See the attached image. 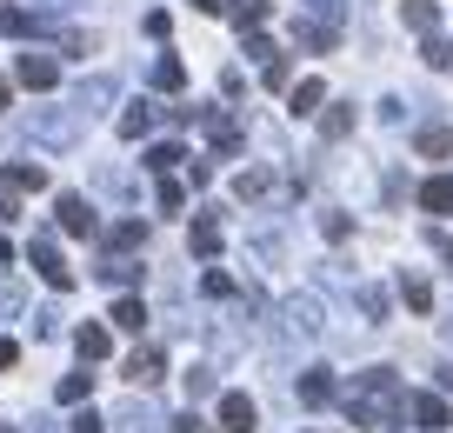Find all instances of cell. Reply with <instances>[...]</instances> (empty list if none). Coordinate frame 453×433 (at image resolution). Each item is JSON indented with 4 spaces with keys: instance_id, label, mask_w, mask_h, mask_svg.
<instances>
[{
    "instance_id": "cell-1",
    "label": "cell",
    "mask_w": 453,
    "mask_h": 433,
    "mask_svg": "<svg viewBox=\"0 0 453 433\" xmlns=\"http://www.w3.org/2000/svg\"><path fill=\"white\" fill-rule=\"evenodd\" d=\"M120 374H127L134 387H154V380H167V347H154V340H147V347H134L127 360H120Z\"/></svg>"
},
{
    "instance_id": "cell-2",
    "label": "cell",
    "mask_w": 453,
    "mask_h": 433,
    "mask_svg": "<svg viewBox=\"0 0 453 433\" xmlns=\"http://www.w3.org/2000/svg\"><path fill=\"white\" fill-rule=\"evenodd\" d=\"M27 260L34 267H41V280H47V287H60V294H67V287H73V267L67 260H60V247H54V240H27Z\"/></svg>"
},
{
    "instance_id": "cell-3",
    "label": "cell",
    "mask_w": 453,
    "mask_h": 433,
    "mask_svg": "<svg viewBox=\"0 0 453 433\" xmlns=\"http://www.w3.org/2000/svg\"><path fill=\"white\" fill-rule=\"evenodd\" d=\"M14 81H20V87H34V94H47V87H60V60H54V54H20Z\"/></svg>"
},
{
    "instance_id": "cell-4",
    "label": "cell",
    "mask_w": 453,
    "mask_h": 433,
    "mask_svg": "<svg viewBox=\"0 0 453 433\" xmlns=\"http://www.w3.org/2000/svg\"><path fill=\"white\" fill-rule=\"evenodd\" d=\"M260 427V406L247 393H220V433H254Z\"/></svg>"
},
{
    "instance_id": "cell-5",
    "label": "cell",
    "mask_w": 453,
    "mask_h": 433,
    "mask_svg": "<svg viewBox=\"0 0 453 433\" xmlns=\"http://www.w3.org/2000/svg\"><path fill=\"white\" fill-rule=\"evenodd\" d=\"M73 353H81L87 367H94V360H107V353H113V334H107L100 321H87L81 334H73Z\"/></svg>"
},
{
    "instance_id": "cell-6",
    "label": "cell",
    "mask_w": 453,
    "mask_h": 433,
    "mask_svg": "<svg viewBox=\"0 0 453 433\" xmlns=\"http://www.w3.org/2000/svg\"><path fill=\"white\" fill-rule=\"evenodd\" d=\"M27 134L47 140V147H67V140H73V120H60V113H27Z\"/></svg>"
},
{
    "instance_id": "cell-7",
    "label": "cell",
    "mask_w": 453,
    "mask_h": 433,
    "mask_svg": "<svg viewBox=\"0 0 453 433\" xmlns=\"http://www.w3.org/2000/svg\"><path fill=\"white\" fill-rule=\"evenodd\" d=\"M54 213H60V227H67V234H81V240L94 234V207H87L81 194H60V207H54Z\"/></svg>"
},
{
    "instance_id": "cell-8",
    "label": "cell",
    "mask_w": 453,
    "mask_h": 433,
    "mask_svg": "<svg viewBox=\"0 0 453 433\" xmlns=\"http://www.w3.org/2000/svg\"><path fill=\"white\" fill-rule=\"evenodd\" d=\"M407 414L420 420L426 433H440V427H447V420H453V414H447V400H440V393H413V400H407Z\"/></svg>"
},
{
    "instance_id": "cell-9",
    "label": "cell",
    "mask_w": 453,
    "mask_h": 433,
    "mask_svg": "<svg viewBox=\"0 0 453 433\" xmlns=\"http://www.w3.org/2000/svg\"><path fill=\"white\" fill-rule=\"evenodd\" d=\"M154 120H160L154 100H134V107L120 113V134H127V140H147V134H154Z\"/></svg>"
},
{
    "instance_id": "cell-10",
    "label": "cell",
    "mask_w": 453,
    "mask_h": 433,
    "mask_svg": "<svg viewBox=\"0 0 453 433\" xmlns=\"http://www.w3.org/2000/svg\"><path fill=\"white\" fill-rule=\"evenodd\" d=\"M413 147H420L426 160H447V154H453V127H440V120L420 127V134H413Z\"/></svg>"
},
{
    "instance_id": "cell-11",
    "label": "cell",
    "mask_w": 453,
    "mask_h": 433,
    "mask_svg": "<svg viewBox=\"0 0 453 433\" xmlns=\"http://www.w3.org/2000/svg\"><path fill=\"white\" fill-rule=\"evenodd\" d=\"M207 140H213V154H241V127L226 113H207Z\"/></svg>"
},
{
    "instance_id": "cell-12",
    "label": "cell",
    "mask_w": 453,
    "mask_h": 433,
    "mask_svg": "<svg viewBox=\"0 0 453 433\" xmlns=\"http://www.w3.org/2000/svg\"><path fill=\"white\" fill-rule=\"evenodd\" d=\"M420 207L434 213V220H440V213H453V181H447V174H434V181L420 187Z\"/></svg>"
},
{
    "instance_id": "cell-13",
    "label": "cell",
    "mask_w": 453,
    "mask_h": 433,
    "mask_svg": "<svg viewBox=\"0 0 453 433\" xmlns=\"http://www.w3.org/2000/svg\"><path fill=\"white\" fill-rule=\"evenodd\" d=\"M320 100H326V81H300L287 94V113H320Z\"/></svg>"
},
{
    "instance_id": "cell-14",
    "label": "cell",
    "mask_w": 453,
    "mask_h": 433,
    "mask_svg": "<svg viewBox=\"0 0 453 433\" xmlns=\"http://www.w3.org/2000/svg\"><path fill=\"white\" fill-rule=\"evenodd\" d=\"M300 400H307V406H326V400H334V374H326V367H313V374L300 380Z\"/></svg>"
},
{
    "instance_id": "cell-15",
    "label": "cell",
    "mask_w": 453,
    "mask_h": 433,
    "mask_svg": "<svg viewBox=\"0 0 453 433\" xmlns=\"http://www.w3.org/2000/svg\"><path fill=\"white\" fill-rule=\"evenodd\" d=\"M113 427H120V433H154V427H160V420H154V414H147V406H141V400H127V406H120V414H113Z\"/></svg>"
},
{
    "instance_id": "cell-16",
    "label": "cell",
    "mask_w": 453,
    "mask_h": 433,
    "mask_svg": "<svg viewBox=\"0 0 453 433\" xmlns=\"http://www.w3.org/2000/svg\"><path fill=\"white\" fill-rule=\"evenodd\" d=\"M73 100H81V113L94 120V113H100V107L113 100V81H81V94H73Z\"/></svg>"
},
{
    "instance_id": "cell-17",
    "label": "cell",
    "mask_w": 453,
    "mask_h": 433,
    "mask_svg": "<svg viewBox=\"0 0 453 433\" xmlns=\"http://www.w3.org/2000/svg\"><path fill=\"white\" fill-rule=\"evenodd\" d=\"M113 327H120V334H141V327H147V307H141V300H113Z\"/></svg>"
},
{
    "instance_id": "cell-18",
    "label": "cell",
    "mask_w": 453,
    "mask_h": 433,
    "mask_svg": "<svg viewBox=\"0 0 453 433\" xmlns=\"http://www.w3.org/2000/svg\"><path fill=\"white\" fill-rule=\"evenodd\" d=\"M400 14H407V27H413V34H434V27H440V7H434V0H407Z\"/></svg>"
},
{
    "instance_id": "cell-19",
    "label": "cell",
    "mask_w": 453,
    "mask_h": 433,
    "mask_svg": "<svg viewBox=\"0 0 453 433\" xmlns=\"http://www.w3.org/2000/svg\"><path fill=\"white\" fill-rule=\"evenodd\" d=\"M287 327L294 334H320V307L313 300H287Z\"/></svg>"
},
{
    "instance_id": "cell-20",
    "label": "cell",
    "mask_w": 453,
    "mask_h": 433,
    "mask_svg": "<svg viewBox=\"0 0 453 433\" xmlns=\"http://www.w3.org/2000/svg\"><path fill=\"white\" fill-rule=\"evenodd\" d=\"M294 41L320 54V47H334V27H326V20H294Z\"/></svg>"
},
{
    "instance_id": "cell-21",
    "label": "cell",
    "mask_w": 453,
    "mask_h": 433,
    "mask_svg": "<svg viewBox=\"0 0 453 433\" xmlns=\"http://www.w3.org/2000/svg\"><path fill=\"white\" fill-rule=\"evenodd\" d=\"M187 247H194L200 260H213V253H220V227H213V220H194V234H187Z\"/></svg>"
},
{
    "instance_id": "cell-22",
    "label": "cell",
    "mask_w": 453,
    "mask_h": 433,
    "mask_svg": "<svg viewBox=\"0 0 453 433\" xmlns=\"http://www.w3.org/2000/svg\"><path fill=\"white\" fill-rule=\"evenodd\" d=\"M267 187H273V174H267V167H247L241 181H234V200H260Z\"/></svg>"
},
{
    "instance_id": "cell-23",
    "label": "cell",
    "mask_w": 453,
    "mask_h": 433,
    "mask_svg": "<svg viewBox=\"0 0 453 433\" xmlns=\"http://www.w3.org/2000/svg\"><path fill=\"white\" fill-rule=\"evenodd\" d=\"M154 87H167V94H180V87H187V67H180V60H173V54H160V60H154Z\"/></svg>"
},
{
    "instance_id": "cell-24",
    "label": "cell",
    "mask_w": 453,
    "mask_h": 433,
    "mask_svg": "<svg viewBox=\"0 0 453 433\" xmlns=\"http://www.w3.org/2000/svg\"><path fill=\"white\" fill-rule=\"evenodd\" d=\"M267 0H234V20H241V34H254V27H267Z\"/></svg>"
},
{
    "instance_id": "cell-25",
    "label": "cell",
    "mask_w": 453,
    "mask_h": 433,
    "mask_svg": "<svg viewBox=\"0 0 453 433\" xmlns=\"http://www.w3.org/2000/svg\"><path fill=\"white\" fill-rule=\"evenodd\" d=\"M400 294H407V307H413V313H434V287H426L420 274H407V280H400Z\"/></svg>"
},
{
    "instance_id": "cell-26",
    "label": "cell",
    "mask_w": 453,
    "mask_h": 433,
    "mask_svg": "<svg viewBox=\"0 0 453 433\" xmlns=\"http://www.w3.org/2000/svg\"><path fill=\"white\" fill-rule=\"evenodd\" d=\"M87 393H94V374H67L60 380V406H87Z\"/></svg>"
},
{
    "instance_id": "cell-27",
    "label": "cell",
    "mask_w": 453,
    "mask_h": 433,
    "mask_svg": "<svg viewBox=\"0 0 453 433\" xmlns=\"http://www.w3.org/2000/svg\"><path fill=\"white\" fill-rule=\"evenodd\" d=\"M173 160H187L173 140H154V147H147V167H154V174H173Z\"/></svg>"
},
{
    "instance_id": "cell-28",
    "label": "cell",
    "mask_w": 453,
    "mask_h": 433,
    "mask_svg": "<svg viewBox=\"0 0 453 433\" xmlns=\"http://www.w3.org/2000/svg\"><path fill=\"white\" fill-rule=\"evenodd\" d=\"M0 187H14V194H34V187H47L41 167H14V174H0Z\"/></svg>"
},
{
    "instance_id": "cell-29",
    "label": "cell",
    "mask_w": 453,
    "mask_h": 433,
    "mask_svg": "<svg viewBox=\"0 0 453 433\" xmlns=\"http://www.w3.org/2000/svg\"><path fill=\"white\" fill-rule=\"evenodd\" d=\"M100 280H107V287H134V280H141V267H127V260H113V253H107V267H100Z\"/></svg>"
},
{
    "instance_id": "cell-30",
    "label": "cell",
    "mask_w": 453,
    "mask_h": 433,
    "mask_svg": "<svg viewBox=\"0 0 453 433\" xmlns=\"http://www.w3.org/2000/svg\"><path fill=\"white\" fill-rule=\"evenodd\" d=\"M320 134H326V140H347V134H354V107H334V113L320 120Z\"/></svg>"
},
{
    "instance_id": "cell-31",
    "label": "cell",
    "mask_w": 453,
    "mask_h": 433,
    "mask_svg": "<svg viewBox=\"0 0 453 433\" xmlns=\"http://www.w3.org/2000/svg\"><path fill=\"white\" fill-rule=\"evenodd\" d=\"M141 240H147L141 220H120V227H113V240H107V253H113V247H141Z\"/></svg>"
},
{
    "instance_id": "cell-32",
    "label": "cell",
    "mask_w": 453,
    "mask_h": 433,
    "mask_svg": "<svg viewBox=\"0 0 453 433\" xmlns=\"http://www.w3.org/2000/svg\"><path fill=\"white\" fill-rule=\"evenodd\" d=\"M260 81H267V94H280V87H287V54L260 60Z\"/></svg>"
},
{
    "instance_id": "cell-33",
    "label": "cell",
    "mask_w": 453,
    "mask_h": 433,
    "mask_svg": "<svg viewBox=\"0 0 453 433\" xmlns=\"http://www.w3.org/2000/svg\"><path fill=\"white\" fill-rule=\"evenodd\" d=\"M180 207V181H173V174H160V213H173Z\"/></svg>"
},
{
    "instance_id": "cell-34",
    "label": "cell",
    "mask_w": 453,
    "mask_h": 433,
    "mask_svg": "<svg viewBox=\"0 0 453 433\" xmlns=\"http://www.w3.org/2000/svg\"><path fill=\"white\" fill-rule=\"evenodd\" d=\"M360 307H367L373 321H387V294H380V287H360Z\"/></svg>"
},
{
    "instance_id": "cell-35",
    "label": "cell",
    "mask_w": 453,
    "mask_h": 433,
    "mask_svg": "<svg viewBox=\"0 0 453 433\" xmlns=\"http://www.w3.org/2000/svg\"><path fill=\"white\" fill-rule=\"evenodd\" d=\"M187 393H194V400H207V393H213V374H207V367H194V374H187Z\"/></svg>"
},
{
    "instance_id": "cell-36",
    "label": "cell",
    "mask_w": 453,
    "mask_h": 433,
    "mask_svg": "<svg viewBox=\"0 0 453 433\" xmlns=\"http://www.w3.org/2000/svg\"><path fill=\"white\" fill-rule=\"evenodd\" d=\"M73 433H107V420H100V414H87V406H81V414H73Z\"/></svg>"
},
{
    "instance_id": "cell-37",
    "label": "cell",
    "mask_w": 453,
    "mask_h": 433,
    "mask_svg": "<svg viewBox=\"0 0 453 433\" xmlns=\"http://www.w3.org/2000/svg\"><path fill=\"white\" fill-rule=\"evenodd\" d=\"M0 313H20V287L14 280H0Z\"/></svg>"
},
{
    "instance_id": "cell-38",
    "label": "cell",
    "mask_w": 453,
    "mask_h": 433,
    "mask_svg": "<svg viewBox=\"0 0 453 433\" xmlns=\"http://www.w3.org/2000/svg\"><path fill=\"white\" fill-rule=\"evenodd\" d=\"M426 60H434V67H453V47L447 41H426Z\"/></svg>"
},
{
    "instance_id": "cell-39",
    "label": "cell",
    "mask_w": 453,
    "mask_h": 433,
    "mask_svg": "<svg viewBox=\"0 0 453 433\" xmlns=\"http://www.w3.org/2000/svg\"><path fill=\"white\" fill-rule=\"evenodd\" d=\"M194 14H234V0H194Z\"/></svg>"
},
{
    "instance_id": "cell-40",
    "label": "cell",
    "mask_w": 453,
    "mask_h": 433,
    "mask_svg": "<svg viewBox=\"0 0 453 433\" xmlns=\"http://www.w3.org/2000/svg\"><path fill=\"white\" fill-rule=\"evenodd\" d=\"M14 360H20V347H14V340H0V374H7Z\"/></svg>"
},
{
    "instance_id": "cell-41",
    "label": "cell",
    "mask_w": 453,
    "mask_h": 433,
    "mask_svg": "<svg viewBox=\"0 0 453 433\" xmlns=\"http://www.w3.org/2000/svg\"><path fill=\"white\" fill-rule=\"evenodd\" d=\"M14 213H20V207H14V194H7V187H0V220H14Z\"/></svg>"
},
{
    "instance_id": "cell-42",
    "label": "cell",
    "mask_w": 453,
    "mask_h": 433,
    "mask_svg": "<svg viewBox=\"0 0 453 433\" xmlns=\"http://www.w3.org/2000/svg\"><path fill=\"white\" fill-rule=\"evenodd\" d=\"M434 247H440V260H447V274H453V240H447V234H440V240H434Z\"/></svg>"
},
{
    "instance_id": "cell-43",
    "label": "cell",
    "mask_w": 453,
    "mask_h": 433,
    "mask_svg": "<svg viewBox=\"0 0 453 433\" xmlns=\"http://www.w3.org/2000/svg\"><path fill=\"white\" fill-rule=\"evenodd\" d=\"M0 267H14V240L7 234H0Z\"/></svg>"
},
{
    "instance_id": "cell-44",
    "label": "cell",
    "mask_w": 453,
    "mask_h": 433,
    "mask_svg": "<svg viewBox=\"0 0 453 433\" xmlns=\"http://www.w3.org/2000/svg\"><path fill=\"white\" fill-rule=\"evenodd\" d=\"M7 100H14V87H7V81H0V113H7Z\"/></svg>"
},
{
    "instance_id": "cell-45",
    "label": "cell",
    "mask_w": 453,
    "mask_h": 433,
    "mask_svg": "<svg viewBox=\"0 0 453 433\" xmlns=\"http://www.w3.org/2000/svg\"><path fill=\"white\" fill-rule=\"evenodd\" d=\"M41 7H67V0H41Z\"/></svg>"
},
{
    "instance_id": "cell-46",
    "label": "cell",
    "mask_w": 453,
    "mask_h": 433,
    "mask_svg": "<svg viewBox=\"0 0 453 433\" xmlns=\"http://www.w3.org/2000/svg\"><path fill=\"white\" fill-rule=\"evenodd\" d=\"M447 387H453V367H447Z\"/></svg>"
}]
</instances>
